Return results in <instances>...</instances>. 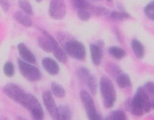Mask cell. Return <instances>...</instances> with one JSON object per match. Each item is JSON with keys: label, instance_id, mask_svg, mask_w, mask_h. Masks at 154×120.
Listing matches in <instances>:
<instances>
[{"label": "cell", "instance_id": "1", "mask_svg": "<svg viewBox=\"0 0 154 120\" xmlns=\"http://www.w3.org/2000/svg\"><path fill=\"white\" fill-rule=\"evenodd\" d=\"M100 91L105 107L112 108L116 100V91L112 81L106 76H103L100 80Z\"/></svg>", "mask_w": 154, "mask_h": 120}, {"label": "cell", "instance_id": "2", "mask_svg": "<svg viewBox=\"0 0 154 120\" xmlns=\"http://www.w3.org/2000/svg\"><path fill=\"white\" fill-rule=\"evenodd\" d=\"M65 52L70 57L79 60L83 61L86 58V48L83 43H81L79 41L71 40L65 43Z\"/></svg>", "mask_w": 154, "mask_h": 120}, {"label": "cell", "instance_id": "3", "mask_svg": "<svg viewBox=\"0 0 154 120\" xmlns=\"http://www.w3.org/2000/svg\"><path fill=\"white\" fill-rule=\"evenodd\" d=\"M18 67L21 74L29 81L34 82L41 79V72L38 68L32 65L31 63L19 59L18 60Z\"/></svg>", "mask_w": 154, "mask_h": 120}, {"label": "cell", "instance_id": "4", "mask_svg": "<svg viewBox=\"0 0 154 120\" xmlns=\"http://www.w3.org/2000/svg\"><path fill=\"white\" fill-rule=\"evenodd\" d=\"M3 92L9 97L11 99L15 101L16 103L20 104L21 106H23L27 93H25L19 86L14 83H8L3 88Z\"/></svg>", "mask_w": 154, "mask_h": 120}, {"label": "cell", "instance_id": "5", "mask_svg": "<svg viewBox=\"0 0 154 120\" xmlns=\"http://www.w3.org/2000/svg\"><path fill=\"white\" fill-rule=\"evenodd\" d=\"M80 99L85 107V109L87 111L88 117L90 120H100L102 119V118L100 117V115L97 113L94 100L91 97V95L86 91V90H82L80 92Z\"/></svg>", "mask_w": 154, "mask_h": 120}, {"label": "cell", "instance_id": "6", "mask_svg": "<svg viewBox=\"0 0 154 120\" xmlns=\"http://www.w3.org/2000/svg\"><path fill=\"white\" fill-rule=\"evenodd\" d=\"M32 115L34 119H42L43 118V110L42 108L38 101V99L32 94H27L25 102L23 106Z\"/></svg>", "mask_w": 154, "mask_h": 120}, {"label": "cell", "instance_id": "7", "mask_svg": "<svg viewBox=\"0 0 154 120\" xmlns=\"http://www.w3.org/2000/svg\"><path fill=\"white\" fill-rule=\"evenodd\" d=\"M77 74H78L79 78L88 85L91 94L95 95L97 93V82L95 76L93 74H91V72L88 71V69H87L85 67H81V68L78 69Z\"/></svg>", "mask_w": 154, "mask_h": 120}, {"label": "cell", "instance_id": "8", "mask_svg": "<svg viewBox=\"0 0 154 120\" xmlns=\"http://www.w3.org/2000/svg\"><path fill=\"white\" fill-rule=\"evenodd\" d=\"M49 14L55 20L62 19L66 14V5L63 0H51Z\"/></svg>", "mask_w": 154, "mask_h": 120}, {"label": "cell", "instance_id": "9", "mask_svg": "<svg viewBox=\"0 0 154 120\" xmlns=\"http://www.w3.org/2000/svg\"><path fill=\"white\" fill-rule=\"evenodd\" d=\"M42 99H43L45 108L48 110L49 114L51 116L52 118L56 119L57 118V113H58V107L56 106V103H55V101L53 99L51 92L49 91V90L43 92Z\"/></svg>", "mask_w": 154, "mask_h": 120}, {"label": "cell", "instance_id": "10", "mask_svg": "<svg viewBox=\"0 0 154 120\" xmlns=\"http://www.w3.org/2000/svg\"><path fill=\"white\" fill-rule=\"evenodd\" d=\"M48 36L51 39V46H52V52L54 54V56L56 57V59L62 62V63H66L68 61V54L66 53V52L60 47V45L59 44V43L53 38V36H51L49 33H48Z\"/></svg>", "mask_w": 154, "mask_h": 120}, {"label": "cell", "instance_id": "11", "mask_svg": "<svg viewBox=\"0 0 154 120\" xmlns=\"http://www.w3.org/2000/svg\"><path fill=\"white\" fill-rule=\"evenodd\" d=\"M42 67L44 68V70L51 75H57L60 72V66L57 63V62H55L54 60L51 59V58H44L42 61Z\"/></svg>", "mask_w": 154, "mask_h": 120}, {"label": "cell", "instance_id": "12", "mask_svg": "<svg viewBox=\"0 0 154 120\" xmlns=\"http://www.w3.org/2000/svg\"><path fill=\"white\" fill-rule=\"evenodd\" d=\"M17 50L18 52L21 56V58L29 62V63H35L36 62V59L33 55V53L27 48V46L24 43H19L17 46Z\"/></svg>", "mask_w": 154, "mask_h": 120}, {"label": "cell", "instance_id": "13", "mask_svg": "<svg viewBox=\"0 0 154 120\" xmlns=\"http://www.w3.org/2000/svg\"><path fill=\"white\" fill-rule=\"evenodd\" d=\"M131 111L134 115L135 116H143L144 111L143 109V104H142V99H141V96L139 94V92L137 91L136 94L134 95L132 102H131Z\"/></svg>", "mask_w": 154, "mask_h": 120}, {"label": "cell", "instance_id": "14", "mask_svg": "<svg viewBox=\"0 0 154 120\" xmlns=\"http://www.w3.org/2000/svg\"><path fill=\"white\" fill-rule=\"evenodd\" d=\"M90 53H91V59H92L93 63L97 66L100 65L102 62V57H103L102 48L98 44H91Z\"/></svg>", "mask_w": 154, "mask_h": 120}, {"label": "cell", "instance_id": "15", "mask_svg": "<svg viewBox=\"0 0 154 120\" xmlns=\"http://www.w3.org/2000/svg\"><path fill=\"white\" fill-rule=\"evenodd\" d=\"M43 33V36H39L37 39L39 46L46 52H52V46H51V42L50 37L48 36V33L44 30L42 31Z\"/></svg>", "mask_w": 154, "mask_h": 120}, {"label": "cell", "instance_id": "16", "mask_svg": "<svg viewBox=\"0 0 154 120\" xmlns=\"http://www.w3.org/2000/svg\"><path fill=\"white\" fill-rule=\"evenodd\" d=\"M141 96V99H142V104H143V109L144 113H148L151 111L152 109V104H151V99L148 96V93L145 91V90L143 88H139L137 90Z\"/></svg>", "mask_w": 154, "mask_h": 120}, {"label": "cell", "instance_id": "17", "mask_svg": "<svg viewBox=\"0 0 154 120\" xmlns=\"http://www.w3.org/2000/svg\"><path fill=\"white\" fill-rule=\"evenodd\" d=\"M14 19L20 23L21 24L26 26V27H31L32 25V19L29 17V15L24 13L23 11H16L14 14Z\"/></svg>", "mask_w": 154, "mask_h": 120}, {"label": "cell", "instance_id": "18", "mask_svg": "<svg viewBox=\"0 0 154 120\" xmlns=\"http://www.w3.org/2000/svg\"><path fill=\"white\" fill-rule=\"evenodd\" d=\"M131 45H132V49H133V51H134L135 56H136L138 59H143V56H144L145 51H144V47H143V45L141 43V42H139L138 40L134 39V40L132 41Z\"/></svg>", "mask_w": 154, "mask_h": 120}, {"label": "cell", "instance_id": "19", "mask_svg": "<svg viewBox=\"0 0 154 120\" xmlns=\"http://www.w3.org/2000/svg\"><path fill=\"white\" fill-rule=\"evenodd\" d=\"M72 113L70 109L68 106L62 105L58 108V113H57V118L56 119H64L69 120L71 118Z\"/></svg>", "mask_w": 154, "mask_h": 120}, {"label": "cell", "instance_id": "20", "mask_svg": "<svg viewBox=\"0 0 154 120\" xmlns=\"http://www.w3.org/2000/svg\"><path fill=\"white\" fill-rule=\"evenodd\" d=\"M116 82H117L118 86L122 89L128 88L132 85L131 79H130L129 75H127L125 73H122V74L118 75L116 78Z\"/></svg>", "mask_w": 154, "mask_h": 120}, {"label": "cell", "instance_id": "21", "mask_svg": "<svg viewBox=\"0 0 154 120\" xmlns=\"http://www.w3.org/2000/svg\"><path fill=\"white\" fill-rule=\"evenodd\" d=\"M108 52H109V53H110L115 59H116V60L123 59V58L126 55L125 52L122 48H120V47H118V46H111V47L108 49Z\"/></svg>", "mask_w": 154, "mask_h": 120}, {"label": "cell", "instance_id": "22", "mask_svg": "<svg viewBox=\"0 0 154 120\" xmlns=\"http://www.w3.org/2000/svg\"><path fill=\"white\" fill-rule=\"evenodd\" d=\"M51 92L53 93L54 96H56L58 98H64L66 95V91H65L64 88L56 82L51 83Z\"/></svg>", "mask_w": 154, "mask_h": 120}, {"label": "cell", "instance_id": "23", "mask_svg": "<svg viewBox=\"0 0 154 120\" xmlns=\"http://www.w3.org/2000/svg\"><path fill=\"white\" fill-rule=\"evenodd\" d=\"M18 5L19 7L22 9V11H23L24 13H26L27 14H30L32 15L33 14V10H32V7L31 5V4L26 1V0H19L18 1Z\"/></svg>", "mask_w": 154, "mask_h": 120}, {"label": "cell", "instance_id": "24", "mask_svg": "<svg viewBox=\"0 0 154 120\" xmlns=\"http://www.w3.org/2000/svg\"><path fill=\"white\" fill-rule=\"evenodd\" d=\"M106 119L125 120L126 119V115L125 114V112H123L121 110H116V111H113L110 114V116L106 118Z\"/></svg>", "mask_w": 154, "mask_h": 120}, {"label": "cell", "instance_id": "25", "mask_svg": "<svg viewBox=\"0 0 154 120\" xmlns=\"http://www.w3.org/2000/svg\"><path fill=\"white\" fill-rule=\"evenodd\" d=\"M145 15L152 21H154V1L150 2L144 8Z\"/></svg>", "mask_w": 154, "mask_h": 120}, {"label": "cell", "instance_id": "26", "mask_svg": "<svg viewBox=\"0 0 154 120\" xmlns=\"http://www.w3.org/2000/svg\"><path fill=\"white\" fill-rule=\"evenodd\" d=\"M110 16H111V18L115 19V20H125V19L130 17V15L127 13L119 12V11H112L110 13Z\"/></svg>", "mask_w": 154, "mask_h": 120}, {"label": "cell", "instance_id": "27", "mask_svg": "<svg viewBox=\"0 0 154 120\" xmlns=\"http://www.w3.org/2000/svg\"><path fill=\"white\" fill-rule=\"evenodd\" d=\"M4 73L7 77H13L14 74V67L12 62H7L4 65Z\"/></svg>", "mask_w": 154, "mask_h": 120}, {"label": "cell", "instance_id": "28", "mask_svg": "<svg viewBox=\"0 0 154 120\" xmlns=\"http://www.w3.org/2000/svg\"><path fill=\"white\" fill-rule=\"evenodd\" d=\"M73 5L78 9H88L89 6V3L88 0H71Z\"/></svg>", "mask_w": 154, "mask_h": 120}, {"label": "cell", "instance_id": "29", "mask_svg": "<svg viewBox=\"0 0 154 120\" xmlns=\"http://www.w3.org/2000/svg\"><path fill=\"white\" fill-rule=\"evenodd\" d=\"M78 16L82 21H88L90 19V13L87 9H79L78 10Z\"/></svg>", "mask_w": 154, "mask_h": 120}, {"label": "cell", "instance_id": "30", "mask_svg": "<svg viewBox=\"0 0 154 120\" xmlns=\"http://www.w3.org/2000/svg\"><path fill=\"white\" fill-rule=\"evenodd\" d=\"M93 11L94 13L97 14V15H106L109 11L107 8L106 7H103V6H97V7H94L93 8Z\"/></svg>", "mask_w": 154, "mask_h": 120}, {"label": "cell", "instance_id": "31", "mask_svg": "<svg viewBox=\"0 0 154 120\" xmlns=\"http://www.w3.org/2000/svg\"><path fill=\"white\" fill-rule=\"evenodd\" d=\"M143 89L145 90V91L147 93H150L152 95H154V82H152V81L147 82L144 85V88Z\"/></svg>", "mask_w": 154, "mask_h": 120}, {"label": "cell", "instance_id": "32", "mask_svg": "<svg viewBox=\"0 0 154 120\" xmlns=\"http://www.w3.org/2000/svg\"><path fill=\"white\" fill-rule=\"evenodd\" d=\"M151 104H152V109H154V96L152 97V99H151Z\"/></svg>", "mask_w": 154, "mask_h": 120}, {"label": "cell", "instance_id": "33", "mask_svg": "<svg viewBox=\"0 0 154 120\" xmlns=\"http://www.w3.org/2000/svg\"><path fill=\"white\" fill-rule=\"evenodd\" d=\"M35 1H36V2H38V3H41V2H42V0H35Z\"/></svg>", "mask_w": 154, "mask_h": 120}, {"label": "cell", "instance_id": "34", "mask_svg": "<svg viewBox=\"0 0 154 120\" xmlns=\"http://www.w3.org/2000/svg\"><path fill=\"white\" fill-rule=\"evenodd\" d=\"M106 1H108V2H112L113 0H106Z\"/></svg>", "mask_w": 154, "mask_h": 120}]
</instances>
